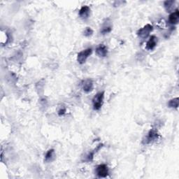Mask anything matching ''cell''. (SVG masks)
<instances>
[{
  "instance_id": "2e32d148",
  "label": "cell",
  "mask_w": 179,
  "mask_h": 179,
  "mask_svg": "<svg viewBox=\"0 0 179 179\" xmlns=\"http://www.w3.org/2000/svg\"><path fill=\"white\" fill-rule=\"evenodd\" d=\"M95 151L92 152H90V153L87 155V161H88V162H91V161L93 160V157H94V155H95Z\"/></svg>"
},
{
  "instance_id": "52a82bcc",
  "label": "cell",
  "mask_w": 179,
  "mask_h": 179,
  "mask_svg": "<svg viewBox=\"0 0 179 179\" xmlns=\"http://www.w3.org/2000/svg\"><path fill=\"white\" fill-rule=\"evenodd\" d=\"M83 90L85 92L88 93L92 92L93 90V82L91 79H86L85 80L82 85Z\"/></svg>"
},
{
  "instance_id": "7c38bea8",
  "label": "cell",
  "mask_w": 179,
  "mask_h": 179,
  "mask_svg": "<svg viewBox=\"0 0 179 179\" xmlns=\"http://www.w3.org/2000/svg\"><path fill=\"white\" fill-rule=\"evenodd\" d=\"M175 4V2L173 1V0H170V1H166L164 3V6L165 9L167 11V12H169L173 9V7H174Z\"/></svg>"
},
{
  "instance_id": "8992f818",
  "label": "cell",
  "mask_w": 179,
  "mask_h": 179,
  "mask_svg": "<svg viewBox=\"0 0 179 179\" xmlns=\"http://www.w3.org/2000/svg\"><path fill=\"white\" fill-rule=\"evenodd\" d=\"M96 54L99 57H106L108 54L107 47L104 44H99L96 48Z\"/></svg>"
},
{
  "instance_id": "4fadbf2b",
  "label": "cell",
  "mask_w": 179,
  "mask_h": 179,
  "mask_svg": "<svg viewBox=\"0 0 179 179\" xmlns=\"http://www.w3.org/2000/svg\"><path fill=\"white\" fill-rule=\"evenodd\" d=\"M55 155V151L53 149H50L48 151V152H46V156H45V160L46 162H49V161H51L52 160V158L54 157Z\"/></svg>"
},
{
  "instance_id": "30bf717a",
  "label": "cell",
  "mask_w": 179,
  "mask_h": 179,
  "mask_svg": "<svg viewBox=\"0 0 179 179\" xmlns=\"http://www.w3.org/2000/svg\"><path fill=\"white\" fill-rule=\"evenodd\" d=\"M90 13V8L87 6H83L80 11H79V16L82 19H87L88 18Z\"/></svg>"
},
{
  "instance_id": "5b68a950",
  "label": "cell",
  "mask_w": 179,
  "mask_h": 179,
  "mask_svg": "<svg viewBox=\"0 0 179 179\" xmlns=\"http://www.w3.org/2000/svg\"><path fill=\"white\" fill-rule=\"evenodd\" d=\"M158 136H159V134H158L157 132L154 130V129H152V130L149 131L147 137H146V140L143 141V143L148 144V143H151L152 142H153V141L156 140L158 138Z\"/></svg>"
},
{
  "instance_id": "e0dca14e",
  "label": "cell",
  "mask_w": 179,
  "mask_h": 179,
  "mask_svg": "<svg viewBox=\"0 0 179 179\" xmlns=\"http://www.w3.org/2000/svg\"><path fill=\"white\" fill-rule=\"evenodd\" d=\"M65 113H66V108L65 107H62L58 111V115H59L60 116H63Z\"/></svg>"
},
{
  "instance_id": "6da1fadb",
  "label": "cell",
  "mask_w": 179,
  "mask_h": 179,
  "mask_svg": "<svg viewBox=\"0 0 179 179\" xmlns=\"http://www.w3.org/2000/svg\"><path fill=\"white\" fill-rule=\"evenodd\" d=\"M104 92H98L97 95L94 97L92 99L93 104V108L95 111H99L102 107L104 102Z\"/></svg>"
},
{
  "instance_id": "8fae6325",
  "label": "cell",
  "mask_w": 179,
  "mask_h": 179,
  "mask_svg": "<svg viewBox=\"0 0 179 179\" xmlns=\"http://www.w3.org/2000/svg\"><path fill=\"white\" fill-rule=\"evenodd\" d=\"M112 30V26L110 24L109 22H107V25H106V23L104 24V25L103 26V27H102V30H101V33L102 34H107L110 33V32Z\"/></svg>"
},
{
  "instance_id": "9a60e30c",
  "label": "cell",
  "mask_w": 179,
  "mask_h": 179,
  "mask_svg": "<svg viewBox=\"0 0 179 179\" xmlns=\"http://www.w3.org/2000/svg\"><path fill=\"white\" fill-rule=\"evenodd\" d=\"M93 30L90 27H86L83 32V35L86 37H90L92 35Z\"/></svg>"
},
{
  "instance_id": "ba28073f",
  "label": "cell",
  "mask_w": 179,
  "mask_h": 179,
  "mask_svg": "<svg viewBox=\"0 0 179 179\" xmlns=\"http://www.w3.org/2000/svg\"><path fill=\"white\" fill-rule=\"evenodd\" d=\"M179 19V11L178 9H176L175 11L172 12L169 15V22L172 25H177Z\"/></svg>"
},
{
  "instance_id": "3957f363",
  "label": "cell",
  "mask_w": 179,
  "mask_h": 179,
  "mask_svg": "<svg viewBox=\"0 0 179 179\" xmlns=\"http://www.w3.org/2000/svg\"><path fill=\"white\" fill-rule=\"evenodd\" d=\"M153 30V27L152 25L147 24L144 27H143L142 28L139 29L137 32V35L142 39H146L147 38L151 32Z\"/></svg>"
},
{
  "instance_id": "9c48e42d",
  "label": "cell",
  "mask_w": 179,
  "mask_h": 179,
  "mask_svg": "<svg viewBox=\"0 0 179 179\" xmlns=\"http://www.w3.org/2000/svg\"><path fill=\"white\" fill-rule=\"evenodd\" d=\"M157 38L155 36H151L148 40V42L146 43V49L148 51H152L157 46Z\"/></svg>"
},
{
  "instance_id": "277c9868",
  "label": "cell",
  "mask_w": 179,
  "mask_h": 179,
  "mask_svg": "<svg viewBox=\"0 0 179 179\" xmlns=\"http://www.w3.org/2000/svg\"><path fill=\"white\" fill-rule=\"evenodd\" d=\"M96 173L99 178H106L108 175V168L106 164H100L97 167Z\"/></svg>"
},
{
  "instance_id": "7a4b0ae2",
  "label": "cell",
  "mask_w": 179,
  "mask_h": 179,
  "mask_svg": "<svg viewBox=\"0 0 179 179\" xmlns=\"http://www.w3.org/2000/svg\"><path fill=\"white\" fill-rule=\"evenodd\" d=\"M92 48H87L81 51L78 54L77 56V61L78 62V63L81 64H84L86 62V61L87 60V58H88L91 55V54H92Z\"/></svg>"
},
{
  "instance_id": "5bb4252c",
  "label": "cell",
  "mask_w": 179,
  "mask_h": 179,
  "mask_svg": "<svg viewBox=\"0 0 179 179\" xmlns=\"http://www.w3.org/2000/svg\"><path fill=\"white\" fill-rule=\"evenodd\" d=\"M179 99L178 97L177 98H174V99H171L169 102V103H168V106H169V108H177L178 107V101Z\"/></svg>"
}]
</instances>
